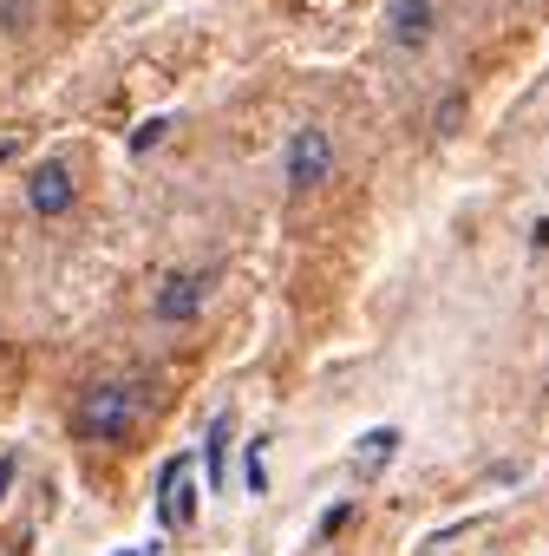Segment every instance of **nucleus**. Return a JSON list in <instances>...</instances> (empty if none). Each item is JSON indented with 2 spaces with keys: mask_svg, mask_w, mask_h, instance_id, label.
I'll return each mask as SVG.
<instances>
[{
  "mask_svg": "<svg viewBox=\"0 0 549 556\" xmlns=\"http://www.w3.org/2000/svg\"><path fill=\"white\" fill-rule=\"evenodd\" d=\"M393 452H399V426H373V432L354 445V471H360V478H380V471L393 465Z\"/></svg>",
  "mask_w": 549,
  "mask_h": 556,
  "instance_id": "7",
  "label": "nucleus"
},
{
  "mask_svg": "<svg viewBox=\"0 0 549 556\" xmlns=\"http://www.w3.org/2000/svg\"><path fill=\"white\" fill-rule=\"evenodd\" d=\"M27 8H34V0H0V27H21Z\"/></svg>",
  "mask_w": 549,
  "mask_h": 556,
  "instance_id": "13",
  "label": "nucleus"
},
{
  "mask_svg": "<svg viewBox=\"0 0 549 556\" xmlns=\"http://www.w3.org/2000/svg\"><path fill=\"white\" fill-rule=\"evenodd\" d=\"M347 517H354V504H334V510L321 517V530H315V536H321V543H328V536H341V530H347Z\"/></svg>",
  "mask_w": 549,
  "mask_h": 556,
  "instance_id": "11",
  "label": "nucleus"
},
{
  "mask_svg": "<svg viewBox=\"0 0 549 556\" xmlns=\"http://www.w3.org/2000/svg\"><path fill=\"white\" fill-rule=\"evenodd\" d=\"M209 289H216V275H209V268H177V275H164V282H157L151 315H157L164 328H183V321H196V315H203Z\"/></svg>",
  "mask_w": 549,
  "mask_h": 556,
  "instance_id": "2",
  "label": "nucleus"
},
{
  "mask_svg": "<svg viewBox=\"0 0 549 556\" xmlns=\"http://www.w3.org/2000/svg\"><path fill=\"white\" fill-rule=\"evenodd\" d=\"M242 484H248V497H261V491H268V458H261V439L248 445V465H242Z\"/></svg>",
  "mask_w": 549,
  "mask_h": 556,
  "instance_id": "9",
  "label": "nucleus"
},
{
  "mask_svg": "<svg viewBox=\"0 0 549 556\" xmlns=\"http://www.w3.org/2000/svg\"><path fill=\"white\" fill-rule=\"evenodd\" d=\"M190 523H196V484H190V452H177L157 471V530H190Z\"/></svg>",
  "mask_w": 549,
  "mask_h": 556,
  "instance_id": "4",
  "label": "nucleus"
},
{
  "mask_svg": "<svg viewBox=\"0 0 549 556\" xmlns=\"http://www.w3.org/2000/svg\"><path fill=\"white\" fill-rule=\"evenodd\" d=\"M458 118H464V92H451V99L438 105V131H458Z\"/></svg>",
  "mask_w": 549,
  "mask_h": 556,
  "instance_id": "12",
  "label": "nucleus"
},
{
  "mask_svg": "<svg viewBox=\"0 0 549 556\" xmlns=\"http://www.w3.org/2000/svg\"><path fill=\"white\" fill-rule=\"evenodd\" d=\"M432 34H438V8H432V0H393V8H386V40L399 53H425Z\"/></svg>",
  "mask_w": 549,
  "mask_h": 556,
  "instance_id": "6",
  "label": "nucleus"
},
{
  "mask_svg": "<svg viewBox=\"0 0 549 556\" xmlns=\"http://www.w3.org/2000/svg\"><path fill=\"white\" fill-rule=\"evenodd\" d=\"M229 432H235V419H229V413H216V419H209V439H203V471H209V491H222V471H229Z\"/></svg>",
  "mask_w": 549,
  "mask_h": 556,
  "instance_id": "8",
  "label": "nucleus"
},
{
  "mask_svg": "<svg viewBox=\"0 0 549 556\" xmlns=\"http://www.w3.org/2000/svg\"><path fill=\"white\" fill-rule=\"evenodd\" d=\"M328 177H334V138H328V125H302V131L289 138V190L308 197V190H321Z\"/></svg>",
  "mask_w": 549,
  "mask_h": 556,
  "instance_id": "3",
  "label": "nucleus"
},
{
  "mask_svg": "<svg viewBox=\"0 0 549 556\" xmlns=\"http://www.w3.org/2000/svg\"><path fill=\"white\" fill-rule=\"evenodd\" d=\"M73 197H79V184H73V164H66V157H47V164L27 177V210H34V216H66Z\"/></svg>",
  "mask_w": 549,
  "mask_h": 556,
  "instance_id": "5",
  "label": "nucleus"
},
{
  "mask_svg": "<svg viewBox=\"0 0 549 556\" xmlns=\"http://www.w3.org/2000/svg\"><path fill=\"white\" fill-rule=\"evenodd\" d=\"M8 157H14V144H0V164H8Z\"/></svg>",
  "mask_w": 549,
  "mask_h": 556,
  "instance_id": "15",
  "label": "nucleus"
},
{
  "mask_svg": "<svg viewBox=\"0 0 549 556\" xmlns=\"http://www.w3.org/2000/svg\"><path fill=\"white\" fill-rule=\"evenodd\" d=\"M138 413H144L138 380H92L73 400V439H86V445H125L131 426H138Z\"/></svg>",
  "mask_w": 549,
  "mask_h": 556,
  "instance_id": "1",
  "label": "nucleus"
},
{
  "mask_svg": "<svg viewBox=\"0 0 549 556\" xmlns=\"http://www.w3.org/2000/svg\"><path fill=\"white\" fill-rule=\"evenodd\" d=\"M164 131H170V118H151V125H138V131H131V151L144 157V151H151V144H157Z\"/></svg>",
  "mask_w": 549,
  "mask_h": 556,
  "instance_id": "10",
  "label": "nucleus"
},
{
  "mask_svg": "<svg viewBox=\"0 0 549 556\" xmlns=\"http://www.w3.org/2000/svg\"><path fill=\"white\" fill-rule=\"evenodd\" d=\"M14 471H21V452H0V497H8V484H14Z\"/></svg>",
  "mask_w": 549,
  "mask_h": 556,
  "instance_id": "14",
  "label": "nucleus"
}]
</instances>
